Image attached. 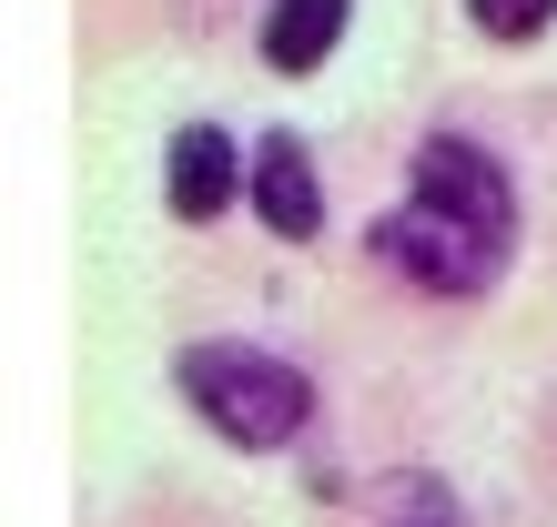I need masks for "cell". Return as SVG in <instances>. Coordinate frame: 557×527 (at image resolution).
<instances>
[{
	"label": "cell",
	"instance_id": "6da1fadb",
	"mask_svg": "<svg viewBox=\"0 0 557 527\" xmlns=\"http://www.w3.org/2000/svg\"><path fill=\"white\" fill-rule=\"evenodd\" d=\"M183 395L203 406L234 446H253V456H274V446H294L305 437V416H314V385L284 366V355H264V345H234V335H213V345H193L183 355Z\"/></svg>",
	"mask_w": 557,
	"mask_h": 527
},
{
	"label": "cell",
	"instance_id": "7a4b0ae2",
	"mask_svg": "<svg viewBox=\"0 0 557 527\" xmlns=\"http://www.w3.org/2000/svg\"><path fill=\"white\" fill-rule=\"evenodd\" d=\"M375 254L396 264V274L416 294H486L507 274V234H476V223H456V213H425V204H396L375 223Z\"/></svg>",
	"mask_w": 557,
	"mask_h": 527
},
{
	"label": "cell",
	"instance_id": "3957f363",
	"mask_svg": "<svg viewBox=\"0 0 557 527\" xmlns=\"http://www.w3.org/2000/svg\"><path fill=\"white\" fill-rule=\"evenodd\" d=\"M406 204L456 213V223H476V234H507L517 244V183H507L497 152L467 143V132H436V143L416 152V193H406Z\"/></svg>",
	"mask_w": 557,
	"mask_h": 527
},
{
	"label": "cell",
	"instance_id": "277c9868",
	"mask_svg": "<svg viewBox=\"0 0 557 527\" xmlns=\"http://www.w3.org/2000/svg\"><path fill=\"white\" fill-rule=\"evenodd\" d=\"M244 173H253V162H234V132H223V122H183V132H173V152H162V193H173V213H183V223L234 213Z\"/></svg>",
	"mask_w": 557,
	"mask_h": 527
},
{
	"label": "cell",
	"instance_id": "5b68a950",
	"mask_svg": "<svg viewBox=\"0 0 557 527\" xmlns=\"http://www.w3.org/2000/svg\"><path fill=\"white\" fill-rule=\"evenodd\" d=\"M244 193H253V213H264L284 244H314V234H324V193H314V162H305L294 132H264V143H253Z\"/></svg>",
	"mask_w": 557,
	"mask_h": 527
},
{
	"label": "cell",
	"instance_id": "8992f818",
	"mask_svg": "<svg viewBox=\"0 0 557 527\" xmlns=\"http://www.w3.org/2000/svg\"><path fill=\"white\" fill-rule=\"evenodd\" d=\"M345 11H355V0H274V11H264V61H274V72H294V82H305L314 61L335 51Z\"/></svg>",
	"mask_w": 557,
	"mask_h": 527
},
{
	"label": "cell",
	"instance_id": "52a82bcc",
	"mask_svg": "<svg viewBox=\"0 0 557 527\" xmlns=\"http://www.w3.org/2000/svg\"><path fill=\"white\" fill-rule=\"evenodd\" d=\"M366 507H375V527H467V517H456V498H446L425 467L375 477V498H366Z\"/></svg>",
	"mask_w": 557,
	"mask_h": 527
},
{
	"label": "cell",
	"instance_id": "ba28073f",
	"mask_svg": "<svg viewBox=\"0 0 557 527\" xmlns=\"http://www.w3.org/2000/svg\"><path fill=\"white\" fill-rule=\"evenodd\" d=\"M467 21L486 30V41H537V30L557 21V0H467Z\"/></svg>",
	"mask_w": 557,
	"mask_h": 527
}]
</instances>
